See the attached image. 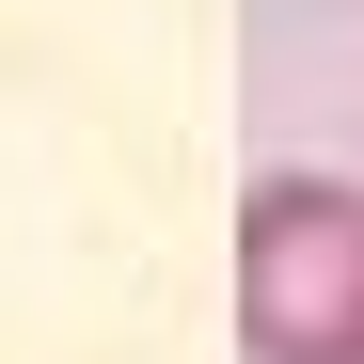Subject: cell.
<instances>
[{
  "label": "cell",
  "mask_w": 364,
  "mask_h": 364,
  "mask_svg": "<svg viewBox=\"0 0 364 364\" xmlns=\"http://www.w3.org/2000/svg\"><path fill=\"white\" fill-rule=\"evenodd\" d=\"M237 364H364V191L269 174L237 206Z\"/></svg>",
  "instance_id": "cell-1"
}]
</instances>
